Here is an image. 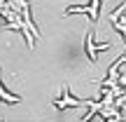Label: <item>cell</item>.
Listing matches in <instances>:
<instances>
[{"label":"cell","mask_w":126,"mask_h":122,"mask_svg":"<svg viewBox=\"0 0 126 122\" xmlns=\"http://www.w3.org/2000/svg\"><path fill=\"white\" fill-rule=\"evenodd\" d=\"M100 0H91V5L89 7H82V5H70V7L65 9V14H79V12H84V14H89V19H91V26H96L98 24V17H100Z\"/></svg>","instance_id":"2"},{"label":"cell","mask_w":126,"mask_h":122,"mask_svg":"<svg viewBox=\"0 0 126 122\" xmlns=\"http://www.w3.org/2000/svg\"><path fill=\"white\" fill-rule=\"evenodd\" d=\"M54 106L59 110H65V108H91L94 101H86V99H72L70 96V89L68 85H63V92H61V99L54 101Z\"/></svg>","instance_id":"1"},{"label":"cell","mask_w":126,"mask_h":122,"mask_svg":"<svg viewBox=\"0 0 126 122\" xmlns=\"http://www.w3.org/2000/svg\"><path fill=\"white\" fill-rule=\"evenodd\" d=\"M0 101H5V103H19V96H14V94H9L7 89L2 87V82H0Z\"/></svg>","instance_id":"4"},{"label":"cell","mask_w":126,"mask_h":122,"mask_svg":"<svg viewBox=\"0 0 126 122\" xmlns=\"http://www.w3.org/2000/svg\"><path fill=\"white\" fill-rule=\"evenodd\" d=\"M98 49H100V47L94 42V31H89V33H86V54H89L91 63H96V59H98Z\"/></svg>","instance_id":"3"}]
</instances>
